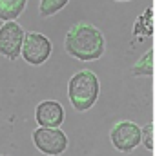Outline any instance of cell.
<instances>
[{
    "label": "cell",
    "instance_id": "obj_1",
    "mask_svg": "<svg viewBox=\"0 0 155 156\" xmlns=\"http://www.w3.org/2000/svg\"><path fill=\"white\" fill-rule=\"evenodd\" d=\"M64 49L70 56L80 62H93L104 55L106 40L97 26L89 22H77L66 33Z\"/></svg>",
    "mask_w": 155,
    "mask_h": 156
},
{
    "label": "cell",
    "instance_id": "obj_2",
    "mask_svg": "<svg viewBox=\"0 0 155 156\" xmlns=\"http://www.w3.org/2000/svg\"><path fill=\"white\" fill-rule=\"evenodd\" d=\"M100 93V82L97 75L89 69H82L77 71L73 76L70 78L68 83V96L71 105L75 107V111L84 113L88 109H91L99 98Z\"/></svg>",
    "mask_w": 155,
    "mask_h": 156
},
{
    "label": "cell",
    "instance_id": "obj_3",
    "mask_svg": "<svg viewBox=\"0 0 155 156\" xmlns=\"http://www.w3.org/2000/svg\"><path fill=\"white\" fill-rule=\"evenodd\" d=\"M112 145L120 153H131L137 145L142 144V129L130 120L115 122L110 131Z\"/></svg>",
    "mask_w": 155,
    "mask_h": 156
},
{
    "label": "cell",
    "instance_id": "obj_4",
    "mask_svg": "<svg viewBox=\"0 0 155 156\" xmlns=\"http://www.w3.org/2000/svg\"><path fill=\"white\" fill-rule=\"evenodd\" d=\"M33 144L42 154L60 156L68 149V136L59 127H39L33 131Z\"/></svg>",
    "mask_w": 155,
    "mask_h": 156
},
{
    "label": "cell",
    "instance_id": "obj_5",
    "mask_svg": "<svg viewBox=\"0 0 155 156\" xmlns=\"http://www.w3.org/2000/svg\"><path fill=\"white\" fill-rule=\"evenodd\" d=\"M51 55V42L46 35L42 33H26L24 37V44H22V51L20 56L31 64V66H42Z\"/></svg>",
    "mask_w": 155,
    "mask_h": 156
},
{
    "label": "cell",
    "instance_id": "obj_6",
    "mask_svg": "<svg viewBox=\"0 0 155 156\" xmlns=\"http://www.w3.org/2000/svg\"><path fill=\"white\" fill-rule=\"evenodd\" d=\"M24 37L26 33L18 22L15 20L4 22L0 26V55L9 60H17L22 51Z\"/></svg>",
    "mask_w": 155,
    "mask_h": 156
},
{
    "label": "cell",
    "instance_id": "obj_7",
    "mask_svg": "<svg viewBox=\"0 0 155 156\" xmlns=\"http://www.w3.org/2000/svg\"><path fill=\"white\" fill-rule=\"evenodd\" d=\"M35 120L40 127H60L64 122V109L57 100H44L35 109Z\"/></svg>",
    "mask_w": 155,
    "mask_h": 156
},
{
    "label": "cell",
    "instance_id": "obj_8",
    "mask_svg": "<svg viewBox=\"0 0 155 156\" xmlns=\"http://www.w3.org/2000/svg\"><path fill=\"white\" fill-rule=\"evenodd\" d=\"M28 0H0V20L9 22L22 15Z\"/></svg>",
    "mask_w": 155,
    "mask_h": 156
},
{
    "label": "cell",
    "instance_id": "obj_9",
    "mask_svg": "<svg viewBox=\"0 0 155 156\" xmlns=\"http://www.w3.org/2000/svg\"><path fill=\"white\" fill-rule=\"evenodd\" d=\"M152 60H153V53L152 51H148L144 56H141L137 62H135V66H133V75H152L153 73V64H152Z\"/></svg>",
    "mask_w": 155,
    "mask_h": 156
},
{
    "label": "cell",
    "instance_id": "obj_10",
    "mask_svg": "<svg viewBox=\"0 0 155 156\" xmlns=\"http://www.w3.org/2000/svg\"><path fill=\"white\" fill-rule=\"evenodd\" d=\"M68 2L70 0H42L40 2V15L42 16H53L55 13L64 9Z\"/></svg>",
    "mask_w": 155,
    "mask_h": 156
},
{
    "label": "cell",
    "instance_id": "obj_11",
    "mask_svg": "<svg viewBox=\"0 0 155 156\" xmlns=\"http://www.w3.org/2000/svg\"><path fill=\"white\" fill-rule=\"evenodd\" d=\"M153 123H148V125H144L142 127V144L148 147V149H153L155 142H153Z\"/></svg>",
    "mask_w": 155,
    "mask_h": 156
},
{
    "label": "cell",
    "instance_id": "obj_12",
    "mask_svg": "<svg viewBox=\"0 0 155 156\" xmlns=\"http://www.w3.org/2000/svg\"><path fill=\"white\" fill-rule=\"evenodd\" d=\"M117 2H130V0H117Z\"/></svg>",
    "mask_w": 155,
    "mask_h": 156
},
{
    "label": "cell",
    "instance_id": "obj_13",
    "mask_svg": "<svg viewBox=\"0 0 155 156\" xmlns=\"http://www.w3.org/2000/svg\"><path fill=\"white\" fill-rule=\"evenodd\" d=\"M0 156H7V154H0Z\"/></svg>",
    "mask_w": 155,
    "mask_h": 156
}]
</instances>
